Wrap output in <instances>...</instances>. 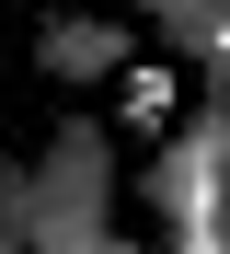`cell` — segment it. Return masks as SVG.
<instances>
[{"label":"cell","mask_w":230,"mask_h":254,"mask_svg":"<svg viewBox=\"0 0 230 254\" xmlns=\"http://www.w3.org/2000/svg\"><path fill=\"white\" fill-rule=\"evenodd\" d=\"M35 58L58 69V81H115V69L138 58V35H127L115 12H58V23L35 35Z\"/></svg>","instance_id":"obj_1"}]
</instances>
